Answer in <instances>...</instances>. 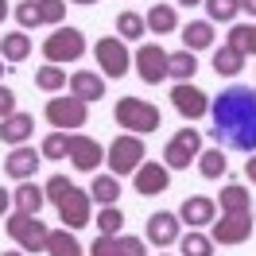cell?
Listing matches in <instances>:
<instances>
[{
    "instance_id": "6da1fadb",
    "label": "cell",
    "mask_w": 256,
    "mask_h": 256,
    "mask_svg": "<svg viewBox=\"0 0 256 256\" xmlns=\"http://www.w3.org/2000/svg\"><path fill=\"white\" fill-rule=\"evenodd\" d=\"M214 116V140L229 152H256V90L252 86H229L210 101Z\"/></svg>"
},
{
    "instance_id": "7a4b0ae2",
    "label": "cell",
    "mask_w": 256,
    "mask_h": 256,
    "mask_svg": "<svg viewBox=\"0 0 256 256\" xmlns=\"http://www.w3.org/2000/svg\"><path fill=\"white\" fill-rule=\"evenodd\" d=\"M43 190H47V202H54V210H58V218L66 222V229H86V225L94 222L90 218V206H94L90 190L74 186L66 175H50Z\"/></svg>"
},
{
    "instance_id": "3957f363",
    "label": "cell",
    "mask_w": 256,
    "mask_h": 256,
    "mask_svg": "<svg viewBox=\"0 0 256 256\" xmlns=\"http://www.w3.org/2000/svg\"><path fill=\"white\" fill-rule=\"evenodd\" d=\"M112 116H116V124L128 128L132 136L160 132V124H163L160 109H156L152 101H144V97H120V101H116V109H112Z\"/></svg>"
},
{
    "instance_id": "277c9868",
    "label": "cell",
    "mask_w": 256,
    "mask_h": 256,
    "mask_svg": "<svg viewBox=\"0 0 256 256\" xmlns=\"http://www.w3.org/2000/svg\"><path fill=\"white\" fill-rule=\"evenodd\" d=\"M82 54H86V35L82 28H54V35L43 39V58L50 66H66V62H78Z\"/></svg>"
},
{
    "instance_id": "5b68a950",
    "label": "cell",
    "mask_w": 256,
    "mask_h": 256,
    "mask_svg": "<svg viewBox=\"0 0 256 256\" xmlns=\"http://www.w3.org/2000/svg\"><path fill=\"white\" fill-rule=\"evenodd\" d=\"M4 229H8V237L16 240L24 252H47V237H50V229L35 214H8V222H4Z\"/></svg>"
},
{
    "instance_id": "8992f818",
    "label": "cell",
    "mask_w": 256,
    "mask_h": 256,
    "mask_svg": "<svg viewBox=\"0 0 256 256\" xmlns=\"http://www.w3.org/2000/svg\"><path fill=\"white\" fill-rule=\"evenodd\" d=\"M148 148L140 136H132V132H124V136H116L109 148H105V163H109L112 175H136V167L144 163Z\"/></svg>"
},
{
    "instance_id": "52a82bcc",
    "label": "cell",
    "mask_w": 256,
    "mask_h": 256,
    "mask_svg": "<svg viewBox=\"0 0 256 256\" xmlns=\"http://www.w3.org/2000/svg\"><path fill=\"white\" fill-rule=\"evenodd\" d=\"M43 116L50 120V128L54 132H66V128H86V120H90V105L86 101H78V97H50L47 109H43Z\"/></svg>"
},
{
    "instance_id": "ba28073f",
    "label": "cell",
    "mask_w": 256,
    "mask_h": 256,
    "mask_svg": "<svg viewBox=\"0 0 256 256\" xmlns=\"http://www.w3.org/2000/svg\"><path fill=\"white\" fill-rule=\"evenodd\" d=\"M198 152H202V132L198 128H178L171 136V144L163 148V163H167V171H186L198 160Z\"/></svg>"
},
{
    "instance_id": "9c48e42d",
    "label": "cell",
    "mask_w": 256,
    "mask_h": 256,
    "mask_svg": "<svg viewBox=\"0 0 256 256\" xmlns=\"http://www.w3.org/2000/svg\"><path fill=\"white\" fill-rule=\"evenodd\" d=\"M16 20H20V32L43 28V24H62L66 0H24V4H16Z\"/></svg>"
},
{
    "instance_id": "30bf717a",
    "label": "cell",
    "mask_w": 256,
    "mask_h": 256,
    "mask_svg": "<svg viewBox=\"0 0 256 256\" xmlns=\"http://www.w3.org/2000/svg\"><path fill=\"white\" fill-rule=\"evenodd\" d=\"M66 160L74 163L86 175H97V167L105 163V148L97 144L94 136H82V132H70L66 136Z\"/></svg>"
},
{
    "instance_id": "8fae6325",
    "label": "cell",
    "mask_w": 256,
    "mask_h": 256,
    "mask_svg": "<svg viewBox=\"0 0 256 256\" xmlns=\"http://www.w3.org/2000/svg\"><path fill=\"white\" fill-rule=\"evenodd\" d=\"M97 66H101V78H124L128 66H132V58H128V47L116 39V35H109V39H97Z\"/></svg>"
},
{
    "instance_id": "7c38bea8",
    "label": "cell",
    "mask_w": 256,
    "mask_h": 256,
    "mask_svg": "<svg viewBox=\"0 0 256 256\" xmlns=\"http://www.w3.org/2000/svg\"><path fill=\"white\" fill-rule=\"evenodd\" d=\"M210 225H214V233H210L214 244H244L252 237V210L248 214H222V222L214 218Z\"/></svg>"
},
{
    "instance_id": "4fadbf2b",
    "label": "cell",
    "mask_w": 256,
    "mask_h": 256,
    "mask_svg": "<svg viewBox=\"0 0 256 256\" xmlns=\"http://www.w3.org/2000/svg\"><path fill=\"white\" fill-rule=\"evenodd\" d=\"M132 66H136V74H140L148 86H160V82L167 78V50H163L160 43H144V47L136 50Z\"/></svg>"
},
{
    "instance_id": "5bb4252c",
    "label": "cell",
    "mask_w": 256,
    "mask_h": 256,
    "mask_svg": "<svg viewBox=\"0 0 256 256\" xmlns=\"http://www.w3.org/2000/svg\"><path fill=\"white\" fill-rule=\"evenodd\" d=\"M171 186V171H167V163H140L136 167V175H132V190L152 198V194H163Z\"/></svg>"
},
{
    "instance_id": "9a60e30c",
    "label": "cell",
    "mask_w": 256,
    "mask_h": 256,
    "mask_svg": "<svg viewBox=\"0 0 256 256\" xmlns=\"http://www.w3.org/2000/svg\"><path fill=\"white\" fill-rule=\"evenodd\" d=\"M148 240L152 244H160V248H167V244H175L178 237H182V222H178V214H171V210H160V214H152L148 218Z\"/></svg>"
},
{
    "instance_id": "2e32d148",
    "label": "cell",
    "mask_w": 256,
    "mask_h": 256,
    "mask_svg": "<svg viewBox=\"0 0 256 256\" xmlns=\"http://www.w3.org/2000/svg\"><path fill=\"white\" fill-rule=\"evenodd\" d=\"M171 101H175V109L186 116V120H198V116H206L210 112V97L198 90V86H190V82H178L175 90H171Z\"/></svg>"
},
{
    "instance_id": "e0dca14e",
    "label": "cell",
    "mask_w": 256,
    "mask_h": 256,
    "mask_svg": "<svg viewBox=\"0 0 256 256\" xmlns=\"http://www.w3.org/2000/svg\"><path fill=\"white\" fill-rule=\"evenodd\" d=\"M39 163H43V152L20 144V148H12V152H8V160H4V175L16 178V182H24V178L35 175V167H39Z\"/></svg>"
},
{
    "instance_id": "ac0fdd59",
    "label": "cell",
    "mask_w": 256,
    "mask_h": 256,
    "mask_svg": "<svg viewBox=\"0 0 256 256\" xmlns=\"http://www.w3.org/2000/svg\"><path fill=\"white\" fill-rule=\"evenodd\" d=\"M90 256H148L144 240L140 237H94L90 244Z\"/></svg>"
},
{
    "instance_id": "d6986e66",
    "label": "cell",
    "mask_w": 256,
    "mask_h": 256,
    "mask_svg": "<svg viewBox=\"0 0 256 256\" xmlns=\"http://www.w3.org/2000/svg\"><path fill=\"white\" fill-rule=\"evenodd\" d=\"M214 218H218V202H214V198H206V194L186 198V202H182V210H178V222L190 225V229H202V225H210Z\"/></svg>"
},
{
    "instance_id": "ffe728a7",
    "label": "cell",
    "mask_w": 256,
    "mask_h": 256,
    "mask_svg": "<svg viewBox=\"0 0 256 256\" xmlns=\"http://www.w3.org/2000/svg\"><path fill=\"white\" fill-rule=\"evenodd\" d=\"M32 132H35V116H28V112H12V116H4V120H0V140H4L8 148L28 144V140H32Z\"/></svg>"
},
{
    "instance_id": "44dd1931",
    "label": "cell",
    "mask_w": 256,
    "mask_h": 256,
    "mask_svg": "<svg viewBox=\"0 0 256 256\" xmlns=\"http://www.w3.org/2000/svg\"><path fill=\"white\" fill-rule=\"evenodd\" d=\"M70 94L78 97V101H101L105 97V78L101 74H94V70H74L70 74Z\"/></svg>"
},
{
    "instance_id": "7402d4cb",
    "label": "cell",
    "mask_w": 256,
    "mask_h": 256,
    "mask_svg": "<svg viewBox=\"0 0 256 256\" xmlns=\"http://www.w3.org/2000/svg\"><path fill=\"white\" fill-rule=\"evenodd\" d=\"M144 24H148V32H152V35H171L178 28L175 4H152V8H148V16H144Z\"/></svg>"
},
{
    "instance_id": "603a6c76",
    "label": "cell",
    "mask_w": 256,
    "mask_h": 256,
    "mask_svg": "<svg viewBox=\"0 0 256 256\" xmlns=\"http://www.w3.org/2000/svg\"><path fill=\"white\" fill-rule=\"evenodd\" d=\"M12 202H16V210H20V214H35V218H39V210H43V202H47V190L24 178L16 190H12Z\"/></svg>"
},
{
    "instance_id": "cb8c5ba5",
    "label": "cell",
    "mask_w": 256,
    "mask_h": 256,
    "mask_svg": "<svg viewBox=\"0 0 256 256\" xmlns=\"http://www.w3.org/2000/svg\"><path fill=\"white\" fill-rule=\"evenodd\" d=\"M182 47L186 50L214 47V24H210V20H190V24L182 28Z\"/></svg>"
},
{
    "instance_id": "d4e9b609",
    "label": "cell",
    "mask_w": 256,
    "mask_h": 256,
    "mask_svg": "<svg viewBox=\"0 0 256 256\" xmlns=\"http://www.w3.org/2000/svg\"><path fill=\"white\" fill-rule=\"evenodd\" d=\"M32 54V39L24 32H8V35H0V58L4 62H24Z\"/></svg>"
},
{
    "instance_id": "484cf974",
    "label": "cell",
    "mask_w": 256,
    "mask_h": 256,
    "mask_svg": "<svg viewBox=\"0 0 256 256\" xmlns=\"http://www.w3.org/2000/svg\"><path fill=\"white\" fill-rule=\"evenodd\" d=\"M194 70H198V58H194V50H175V54H167V78L175 82H190Z\"/></svg>"
},
{
    "instance_id": "4316f807",
    "label": "cell",
    "mask_w": 256,
    "mask_h": 256,
    "mask_svg": "<svg viewBox=\"0 0 256 256\" xmlns=\"http://www.w3.org/2000/svg\"><path fill=\"white\" fill-rule=\"evenodd\" d=\"M47 256H86V252H82L74 229H70V233H66V229H50V237H47Z\"/></svg>"
},
{
    "instance_id": "83f0119b",
    "label": "cell",
    "mask_w": 256,
    "mask_h": 256,
    "mask_svg": "<svg viewBox=\"0 0 256 256\" xmlns=\"http://www.w3.org/2000/svg\"><path fill=\"white\" fill-rule=\"evenodd\" d=\"M90 198H94L97 206H116V198H120V182H116V175H94Z\"/></svg>"
},
{
    "instance_id": "f1b7e54d",
    "label": "cell",
    "mask_w": 256,
    "mask_h": 256,
    "mask_svg": "<svg viewBox=\"0 0 256 256\" xmlns=\"http://www.w3.org/2000/svg\"><path fill=\"white\" fill-rule=\"evenodd\" d=\"M218 202H222V214H248L252 210V198H248V190L240 182H229Z\"/></svg>"
},
{
    "instance_id": "f546056e",
    "label": "cell",
    "mask_w": 256,
    "mask_h": 256,
    "mask_svg": "<svg viewBox=\"0 0 256 256\" xmlns=\"http://www.w3.org/2000/svg\"><path fill=\"white\" fill-rule=\"evenodd\" d=\"M240 66H244V54H240V50H233L229 43H222V47L214 50V70H218V74L233 78V74H240Z\"/></svg>"
},
{
    "instance_id": "4dcf8cb0",
    "label": "cell",
    "mask_w": 256,
    "mask_h": 256,
    "mask_svg": "<svg viewBox=\"0 0 256 256\" xmlns=\"http://www.w3.org/2000/svg\"><path fill=\"white\" fill-rule=\"evenodd\" d=\"M198 171L202 178H222L229 171V160H225L222 148H210V152H198Z\"/></svg>"
},
{
    "instance_id": "1f68e13d",
    "label": "cell",
    "mask_w": 256,
    "mask_h": 256,
    "mask_svg": "<svg viewBox=\"0 0 256 256\" xmlns=\"http://www.w3.org/2000/svg\"><path fill=\"white\" fill-rule=\"evenodd\" d=\"M225 43H229L233 50H240V54L248 58V54H256V28H252V24H233Z\"/></svg>"
},
{
    "instance_id": "d6a6232c",
    "label": "cell",
    "mask_w": 256,
    "mask_h": 256,
    "mask_svg": "<svg viewBox=\"0 0 256 256\" xmlns=\"http://www.w3.org/2000/svg\"><path fill=\"white\" fill-rule=\"evenodd\" d=\"M178 252H182V256H210V252H214V240H210L206 233L190 229L186 237H178Z\"/></svg>"
},
{
    "instance_id": "836d02e7",
    "label": "cell",
    "mask_w": 256,
    "mask_h": 256,
    "mask_svg": "<svg viewBox=\"0 0 256 256\" xmlns=\"http://www.w3.org/2000/svg\"><path fill=\"white\" fill-rule=\"evenodd\" d=\"M35 86H39L43 94H58L66 86V70L62 66H39V70H35Z\"/></svg>"
},
{
    "instance_id": "e575fe53",
    "label": "cell",
    "mask_w": 256,
    "mask_h": 256,
    "mask_svg": "<svg viewBox=\"0 0 256 256\" xmlns=\"http://www.w3.org/2000/svg\"><path fill=\"white\" fill-rule=\"evenodd\" d=\"M120 225H124V214H120L116 206H101L97 210V237H116Z\"/></svg>"
},
{
    "instance_id": "d590c367",
    "label": "cell",
    "mask_w": 256,
    "mask_h": 256,
    "mask_svg": "<svg viewBox=\"0 0 256 256\" xmlns=\"http://www.w3.org/2000/svg\"><path fill=\"white\" fill-rule=\"evenodd\" d=\"M237 12H240V0H206L210 24H229V20H237Z\"/></svg>"
},
{
    "instance_id": "8d00e7d4",
    "label": "cell",
    "mask_w": 256,
    "mask_h": 256,
    "mask_svg": "<svg viewBox=\"0 0 256 256\" xmlns=\"http://www.w3.org/2000/svg\"><path fill=\"white\" fill-rule=\"evenodd\" d=\"M116 32L128 35V39H140V35H148V24H144V16H136V12H120V16H116Z\"/></svg>"
},
{
    "instance_id": "74e56055",
    "label": "cell",
    "mask_w": 256,
    "mask_h": 256,
    "mask_svg": "<svg viewBox=\"0 0 256 256\" xmlns=\"http://www.w3.org/2000/svg\"><path fill=\"white\" fill-rule=\"evenodd\" d=\"M66 136L70 132H50L47 140H43V148H39L43 160H66Z\"/></svg>"
},
{
    "instance_id": "f35d334b",
    "label": "cell",
    "mask_w": 256,
    "mask_h": 256,
    "mask_svg": "<svg viewBox=\"0 0 256 256\" xmlns=\"http://www.w3.org/2000/svg\"><path fill=\"white\" fill-rule=\"evenodd\" d=\"M12 112H16V94H12L8 86H0V120L12 116Z\"/></svg>"
},
{
    "instance_id": "ab89813d",
    "label": "cell",
    "mask_w": 256,
    "mask_h": 256,
    "mask_svg": "<svg viewBox=\"0 0 256 256\" xmlns=\"http://www.w3.org/2000/svg\"><path fill=\"white\" fill-rule=\"evenodd\" d=\"M244 175L256 182V152H248V163H244Z\"/></svg>"
},
{
    "instance_id": "60d3db41",
    "label": "cell",
    "mask_w": 256,
    "mask_h": 256,
    "mask_svg": "<svg viewBox=\"0 0 256 256\" xmlns=\"http://www.w3.org/2000/svg\"><path fill=\"white\" fill-rule=\"evenodd\" d=\"M8 206H12V194H8V190H4V186H0V218L8 214Z\"/></svg>"
},
{
    "instance_id": "b9f144b4",
    "label": "cell",
    "mask_w": 256,
    "mask_h": 256,
    "mask_svg": "<svg viewBox=\"0 0 256 256\" xmlns=\"http://www.w3.org/2000/svg\"><path fill=\"white\" fill-rule=\"evenodd\" d=\"M240 12H248V16H256V0H240Z\"/></svg>"
},
{
    "instance_id": "7bdbcfd3",
    "label": "cell",
    "mask_w": 256,
    "mask_h": 256,
    "mask_svg": "<svg viewBox=\"0 0 256 256\" xmlns=\"http://www.w3.org/2000/svg\"><path fill=\"white\" fill-rule=\"evenodd\" d=\"M4 16H8V0H0V24H4Z\"/></svg>"
},
{
    "instance_id": "ee69618b",
    "label": "cell",
    "mask_w": 256,
    "mask_h": 256,
    "mask_svg": "<svg viewBox=\"0 0 256 256\" xmlns=\"http://www.w3.org/2000/svg\"><path fill=\"white\" fill-rule=\"evenodd\" d=\"M175 4H182V8H194V4H202V0H175Z\"/></svg>"
},
{
    "instance_id": "f6af8a7d",
    "label": "cell",
    "mask_w": 256,
    "mask_h": 256,
    "mask_svg": "<svg viewBox=\"0 0 256 256\" xmlns=\"http://www.w3.org/2000/svg\"><path fill=\"white\" fill-rule=\"evenodd\" d=\"M70 4H101V0H70Z\"/></svg>"
},
{
    "instance_id": "bcb514c9",
    "label": "cell",
    "mask_w": 256,
    "mask_h": 256,
    "mask_svg": "<svg viewBox=\"0 0 256 256\" xmlns=\"http://www.w3.org/2000/svg\"><path fill=\"white\" fill-rule=\"evenodd\" d=\"M0 256H28V252H24V248H20V252H0Z\"/></svg>"
},
{
    "instance_id": "7dc6e473",
    "label": "cell",
    "mask_w": 256,
    "mask_h": 256,
    "mask_svg": "<svg viewBox=\"0 0 256 256\" xmlns=\"http://www.w3.org/2000/svg\"><path fill=\"white\" fill-rule=\"evenodd\" d=\"M0 78H4V58H0Z\"/></svg>"
}]
</instances>
